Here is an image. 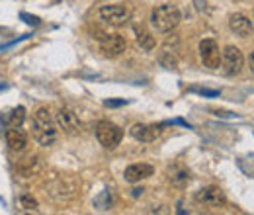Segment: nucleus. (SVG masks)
Wrapping results in <instances>:
<instances>
[{"label":"nucleus","mask_w":254,"mask_h":215,"mask_svg":"<svg viewBox=\"0 0 254 215\" xmlns=\"http://www.w3.org/2000/svg\"><path fill=\"white\" fill-rule=\"evenodd\" d=\"M159 63H161V67H164V69H168V71L178 69V57H176L174 51H170V49H163V51L159 53Z\"/></svg>","instance_id":"nucleus-19"},{"label":"nucleus","mask_w":254,"mask_h":215,"mask_svg":"<svg viewBox=\"0 0 254 215\" xmlns=\"http://www.w3.org/2000/svg\"><path fill=\"white\" fill-rule=\"evenodd\" d=\"M141 194H143V188H135V190H133V197H139Z\"/></svg>","instance_id":"nucleus-26"},{"label":"nucleus","mask_w":254,"mask_h":215,"mask_svg":"<svg viewBox=\"0 0 254 215\" xmlns=\"http://www.w3.org/2000/svg\"><path fill=\"white\" fill-rule=\"evenodd\" d=\"M24 120H26V108H22V106L0 114V122H2L6 127H18V125L24 124Z\"/></svg>","instance_id":"nucleus-16"},{"label":"nucleus","mask_w":254,"mask_h":215,"mask_svg":"<svg viewBox=\"0 0 254 215\" xmlns=\"http://www.w3.org/2000/svg\"><path fill=\"white\" fill-rule=\"evenodd\" d=\"M96 139L104 149H115L123 139V129L111 122H100L96 125Z\"/></svg>","instance_id":"nucleus-4"},{"label":"nucleus","mask_w":254,"mask_h":215,"mask_svg":"<svg viewBox=\"0 0 254 215\" xmlns=\"http://www.w3.org/2000/svg\"><path fill=\"white\" fill-rule=\"evenodd\" d=\"M135 36H137V43H139V47H141V49H145V51L155 49L157 41H155V37L151 36V32H147L143 26H141V28H139V26H135Z\"/></svg>","instance_id":"nucleus-18"},{"label":"nucleus","mask_w":254,"mask_h":215,"mask_svg":"<svg viewBox=\"0 0 254 215\" xmlns=\"http://www.w3.org/2000/svg\"><path fill=\"white\" fill-rule=\"evenodd\" d=\"M22 18H24V22L30 24V26H39V24H41V20H39L37 16H30V14H26V12H22Z\"/></svg>","instance_id":"nucleus-23"},{"label":"nucleus","mask_w":254,"mask_h":215,"mask_svg":"<svg viewBox=\"0 0 254 215\" xmlns=\"http://www.w3.org/2000/svg\"><path fill=\"white\" fill-rule=\"evenodd\" d=\"M192 90L201 94V96H209V98H217L219 96V90H209V88H192Z\"/></svg>","instance_id":"nucleus-22"},{"label":"nucleus","mask_w":254,"mask_h":215,"mask_svg":"<svg viewBox=\"0 0 254 215\" xmlns=\"http://www.w3.org/2000/svg\"><path fill=\"white\" fill-rule=\"evenodd\" d=\"M221 63H223V67H225V72H227L229 76H233V74H238V72L242 71L244 57H242V53H240L238 47L227 45V47L221 51Z\"/></svg>","instance_id":"nucleus-6"},{"label":"nucleus","mask_w":254,"mask_h":215,"mask_svg":"<svg viewBox=\"0 0 254 215\" xmlns=\"http://www.w3.org/2000/svg\"><path fill=\"white\" fill-rule=\"evenodd\" d=\"M200 57L207 69H217L221 65V51L213 39H203L200 43Z\"/></svg>","instance_id":"nucleus-9"},{"label":"nucleus","mask_w":254,"mask_h":215,"mask_svg":"<svg viewBox=\"0 0 254 215\" xmlns=\"http://www.w3.org/2000/svg\"><path fill=\"white\" fill-rule=\"evenodd\" d=\"M248 65H250V71L254 72V51L250 53V57H248Z\"/></svg>","instance_id":"nucleus-25"},{"label":"nucleus","mask_w":254,"mask_h":215,"mask_svg":"<svg viewBox=\"0 0 254 215\" xmlns=\"http://www.w3.org/2000/svg\"><path fill=\"white\" fill-rule=\"evenodd\" d=\"M180 20H182V14L174 4H161L151 14V22H153L155 30L163 32V34L172 32L180 24Z\"/></svg>","instance_id":"nucleus-2"},{"label":"nucleus","mask_w":254,"mask_h":215,"mask_svg":"<svg viewBox=\"0 0 254 215\" xmlns=\"http://www.w3.org/2000/svg\"><path fill=\"white\" fill-rule=\"evenodd\" d=\"M100 47H102V53L106 55V57H119L123 51H125V47H127V41H125V37H121V36H104L102 39H100Z\"/></svg>","instance_id":"nucleus-11"},{"label":"nucleus","mask_w":254,"mask_h":215,"mask_svg":"<svg viewBox=\"0 0 254 215\" xmlns=\"http://www.w3.org/2000/svg\"><path fill=\"white\" fill-rule=\"evenodd\" d=\"M229 28L238 36V37H250L254 28H252V22L244 16V14H233L229 18Z\"/></svg>","instance_id":"nucleus-13"},{"label":"nucleus","mask_w":254,"mask_h":215,"mask_svg":"<svg viewBox=\"0 0 254 215\" xmlns=\"http://www.w3.org/2000/svg\"><path fill=\"white\" fill-rule=\"evenodd\" d=\"M32 135L41 147H51L57 141V124L51 116L49 108H37L32 118Z\"/></svg>","instance_id":"nucleus-1"},{"label":"nucleus","mask_w":254,"mask_h":215,"mask_svg":"<svg viewBox=\"0 0 254 215\" xmlns=\"http://www.w3.org/2000/svg\"><path fill=\"white\" fill-rule=\"evenodd\" d=\"M111 205H113V194H111V190H104L100 196L94 197V207H98L102 211L109 209Z\"/></svg>","instance_id":"nucleus-20"},{"label":"nucleus","mask_w":254,"mask_h":215,"mask_svg":"<svg viewBox=\"0 0 254 215\" xmlns=\"http://www.w3.org/2000/svg\"><path fill=\"white\" fill-rule=\"evenodd\" d=\"M47 194L55 201H69L78 194V180L74 176H59L47 186Z\"/></svg>","instance_id":"nucleus-3"},{"label":"nucleus","mask_w":254,"mask_h":215,"mask_svg":"<svg viewBox=\"0 0 254 215\" xmlns=\"http://www.w3.org/2000/svg\"><path fill=\"white\" fill-rule=\"evenodd\" d=\"M6 143L12 151H24L28 145V133L22 129V125L18 127H8L6 131Z\"/></svg>","instance_id":"nucleus-14"},{"label":"nucleus","mask_w":254,"mask_h":215,"mask_svg":"<svg viewBox=\"0 0 254 215\" xmlns=\"http://www.w3.org/2000/svg\"><path fill=\"white\" fill-rule=\"evenodd\" d=\"M51 2H53V4H57V2H61V0H51Z\"/></svg>","instance_id":"nucleus-27"},{"label":"nucleus","mask_w":254,"mask_h":215,"mask_svg":"<svg viewBox=\"0 0 254 215\" xmlns=\"http://www.w3.org/2000/svg\"><path fill=\"white\" fill-rule=\"evenodd\" d=\"M163 131V125H151V124H135L129 133L135 141H141V143H153L157 141V137L161 135Z\"/></svg>","instance_id":"nucleus-10"},{"label":"nucleus","mask_w":254,"mask_h":215,"mask_svg":"<svg viewBox=\"0 0 254 215\" xmlns=\"http://www.w3.org/2000/svg\"><path fill=\"white\" fill-rule=\"evenodd\" d=\"M196 201L203 207H221V205H225L227 197L219 186H207L196 194Z\"/></svg>","instance_id":"nucleus-7"},{"label":"nucleus","mask_w":254,"mask_h":215,"mask_svg":"<svg viewBox=\"0 0 254 215\" xmlns=\"http://www.w3.org/2000/svg\"><path fill=\"white\" fill-rule=\"evenodd\" d=\"M192 176H190V170L182 164H176L168 170V182L174 186V188H186L190 184Z\"/></svg>","instance_id":"nucleus-15"},{"label":"nucleus","mask_w":254,"mask_h":215,"mask_svg":"<svg viewBox=\"0 0 254 215\" xmlns=\"http://www.w3.org/2000/svg\"><path fill=\"white\" fill-rule=\"evenodd\" d=\"M129 8L123 6V4H108V6H102L100 8V18L108 24V26H113V28H121L129 22Z\"/></svg>","instance_id":"nucleus-5"},{"label":"nucleus","mask_w":254,"mask_h":215,"mask_svg":"<svg viewBox=\"0 0 254 215\" xmlns=\"http://www.w3.org/2000/svg\"><path fill=\"white\" fill-rule=\"evenodd\" d=\"M41 170H43V162H41V159H39V157H30V159H26V161L18 166V172H20L24 178L37 176Z\"/></svg>","instance_id":"nucleus-17"},{"label":"nucleus","mask_w":254,"mask_h":215,"mask_svg":"<svg viewBox=\"0 0 254 215\" xmlns=\"http://www.w3.org/2000/svg\"><path fill=\"white\" fill-rule=\"evenodd\" d=\"M104 104H106L108 108H119V106H125L127 100H106Z\"/></svg>","instance_id":"nucleus-24"},{"label":"nucleus","mask_w":254,"mask_h":215,"mask_svg":"<svg viewBox=\"0 0 254 215\" xmlns=\"http://www.w3.org/2000/svg\"><path fill=\"white\" fill-rule=\"evenodd\" d=\"M55 124L69 135H76L80 131V122L76 118V114L69 108H59L55 114Z\"/></svg>","instance_id":"nucleus-8"},{"label":"nucleus","mask_w":254,"mask_h":215,"mask_svg":"<svg viewBox=\"0 0 254 215\" xmlns=\"http://www.w3.org/2000/svg\"><path fill=\"white\" fill-rule=\"evenodd\" d=\"M153 166L151 164H145V162H139V164H131V166H127L125 172H123V178L125 182H129V184H135V182H141L149 176H153Z\"/></svg>","instance_id":"nucleus-12"},{"label":"nucleus","mask_w":254,"mask_h":215,"mask_svg":"<svg viewBox=\"0 0 254 215\" xmlns=\"http://www.w3.org/2000/svg\"><path fill=\"white\" fill-rule=\"evenodd\" d=\"M18 207H20L22 211H37L39 203H37V199H36L32 194H22V196L18 197Z\"/></svg>","instance_id":"nucleus-21"}]
</instances>
